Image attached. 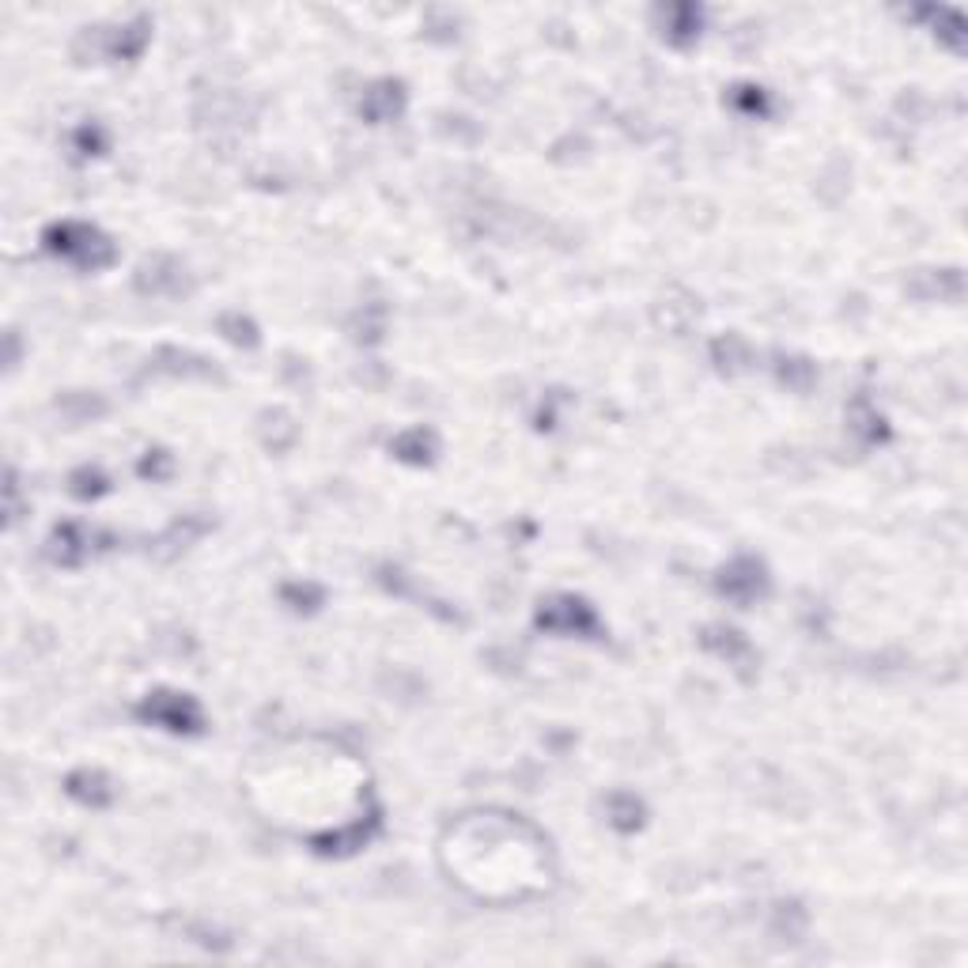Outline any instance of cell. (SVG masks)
<instances>
[{
  "instance_id": "1",
  "label": "cell",
  "mask_w": 968,
  "mask_h": 968,
  "mask_svg": "<svg viewBox=\"0 0 968 968\" xmlns=\"http://www.w3.org/2000/svg\"><path fill=\"white\" fill-rule=\"evenodd\" d=\"M53 250L69 253V258H80L84 265H99V261H107L102 253H107V243L99 239V235L91 232V227H61V232H53Z\"/></svg>"
}]
</instances>
